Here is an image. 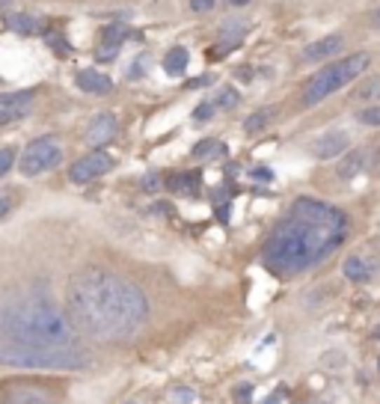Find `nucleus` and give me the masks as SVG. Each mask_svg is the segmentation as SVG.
<instances>
[{"label": "nucleus", "instance_id": "cd10ccee", "mask_svg": "<svg viewBox=\"0 0 380 404\" xmlns=\"http://www.w3.org/2000/svg\"><path fill=\"white\" fill-rule=\"evenodd\" d=\"M42 39H45L48 50H54L57 57H72L74 54V45L66 39V36H62V30H48Z\"/></svg>", "mask_w": 380, "mask_h": 404}, {"label": "nucleus", "instance_id": "c756f323", "mask_svg": "<svg viewBox=\"0 0 380 404\" xmlns=\"http://www.w3.org/2000/svg\"><path fill=\"white\" fill-rule=\"evenodd\" d=\"M15 167H18V146L15 143L0 146V182H4Z\"/></svg>", "mask_w": 380, "mask_h": 404}, {"label": "nucleus", "instance_id": "6ab92c4d", "mask_svg": "<svg viewBox=\"0 0 380 404\" xmlns=\"http://www.w3.org/2000/svg\"><path fill=\"white\" fill-rule=\"evenodd\" d=\"M280 105H264V107H259V110H252L250 116L244 119V125H240V131H244L247 137H256V134H262V131H268L271 125L280 119Z\"/></svg>", "mask_w": 380, "mask_h": 404}, {"label": "nucleus", "instance_id": "9b49d317", "mask_svg": "<svg viewBox=\"0 0 380 404\" xmlns=\"http://www.w3.org/2000/svg\"><path fill=\"white\" fill-rule=\"evenodd\" d=\"M247 33H250V21L244 15H229V18H223L220 21V27L214 30V42L208 48V60H223V57H229L232 50L240 48V42L247 39Z\"/></svg>", "mask_w": 380, "mask_h": 404}, {"label": "nucleus", "instance_id": "a211bd4d", "mask_svg": "<svg viewBox=\"0 0 380 404\" xmlns=\"http://www.w3.org/2000/svg\"><path fill=\"white\" fill-rule=\"evenodd\" d=\"M74 86L86 95H110L113 90H116L113 78L101 69H81L78 74H74Z\"/></svg>", "mask_w": 380, "mask_h": 404}, {"label": "nucleus", "instance_id": "f8f14e48", "mask_svg": "<svg viewBox=\"0 0 380 404\" xmlns=\"http://www.w3.org/2000/svg\"><path fill=\"white\" fill-rule=\"evenodd\" d=\"M134 36V30L128 27V24H119V21H113V24H104V27H98V36H95V60L98 62H110V60H116L122 54V48L125 42H128Z\"/></svg>", "mask_w": 380, "mask_h": 404}, {"label": "nucleus", "instance_id": "dca6fc26", "mask_svg": "<svg viewBox=\"0 0 380 404\" xmlns=\"http://www.w3.org/2000/svg\"><path fill=\"white\" fill-rule=\"evenodd\" d=\"M4 24L18 33V36H45L50 27H48V18L45 15H33V12H24V9H12V12H4Z\"/></svg>", "mask_w": 380, "mask_h": 404}, {"label": "nucleus", "instance_id": "c85d7f7f", "mask_svg": "<svg viewBox=\"0 0 380 404\" xmlns=\"http://www.w3.org/2000/svg\"><path fill=\"white\" fill-rule=\"evenodd\" d=\"M214 116H217V107H214V101L205 95V98H199V105L194 107V113H190V122L208 125V122H214Z\"/></svg>", "mask_w": 380, "mask_h": 404}, {"label": "nucleus", "instance_id": "423d86ee", "mask_svg": "<svg viewBox=\"0 0 380 404\" xmlns=\"http://www.w3.org/2000/svg\"><path fill=\"white\" fill-rule=\"evenodd\" d=\"M69 386L57 375L24 372L0 381V404H66Z\"/></svg>", "mask_w": 380, "mask_h": 404}, {"label": "nucleus", "instance_id": "4468645a", "mask_svg": "<svg viewBox=\"0 0 380 404\" xmlns=\"http://www.w3.org/2000/svg\"><path fill=\"white\" fill-rule=\"evenodd\" d=\"M163 191L179 199H194L202 191V173L199 170H172L170 175H163Z\"/></svg>", "mask_w": 380, "mask_h": 404}, {"label": "nucleus", "instance_id": "39448f33", "mask_svg": "<svg viewBox=\"0 0 380 404\" xmlns=\"http://www.w3.org/2000/svg\"><path fill=\"white\" fill-rule=\"evenodd\" d=\"M0 365L21 372H86L95 365V348H33L0 339Z\"/></svg>", "mask_w": 380, "mask_h": 404}, {"label": "nucleus", "instance_id": "473e14b6", "mask_svg": "<svg viewBox=\"0 0 380 404\" xmlns=\"http://www.w3.org/2000/svg\"><path fill=\"white\" fill-rule=\"evenodd\" d=\"M220 152H223V143L214 140V137H208V140H202V143H196L194 149H190V158H194V161H202V158L220 155Z\"/></svg>", "mask_w": 380, "mask_h": 404}, {"label": "nucleus", "instance_id": "2f4dec72", "mask_svg": "<svg viewBox=\"0 0 380 404\" xmlns=\"http://www.w3.org/2000/svg\"><path fill=\"white\" fill-rule=\"evenodd\" d=\"M353 119H357L360 125H369V128H377L380 125V101L377 105H362L353 110Z\"/></svg>", "mask_w": 380, "mask_h": 404}, {"label": "nucleus", "instance_id": "72a5a7b5", "mask_svg": "<svg viewBox=\"0 0 380 404\" xmlns=\"http://www.w3.org/2000/svg\"><path fill=\"white\" fill-rule=\"evenodd\" d=\"M140 184H143V191H146V194H155V191H161V187H163V175L151 170V173L143 175V182H140Z\"/></svg>", "mask_w": 380, "mask_h": 404}, {"label": "nucleus", "instance_id": "58836bf2", "mask_svg": "<svg viewBox=\"0 0 380 404\" xmlns=\"http://www.w3.org/2000/svg\"><path fill=\"white\" fill-rule=\"evenodd\" d=\"M377 369H380V363H377Z\"/></svg>", "mask_w": 380, "mask_h": 404}, {"label": "nucleus", "instance_id": "393cba45", "mask_svg": "<svg viewBox=\"0 0 380 404\" xmlns=\"http://www.w3.org/2000/svg\"><path fill=\"white\" fill-rule=\"evenodd\" d=\"M341 274H345V280L362 285V283H369V280H372V274H374V271L369 268V262H365L362 256H348L345 264H341Z\"/></svg>", "mask_w": 380, "mask_h": 404}, {"label": "nucleus", "instance_id": "b1692460", "mask_svg": "<svg viewBox=\"0 0 380 404\" xmlns=\"http://www.w3.org/2000/svg\"><path fill=\"white\" fill-rule=\"evenodd\" d=\"M369 0H306V6L312 12H321V15H327V12H357Z\"/></svg>", "mask_w": 380, "mask_h": 404}, {"label": "nucleus", "instance_id": "a878e982", "mask_svg": "<svg viewBox=\"0 0 380 404\" xmlns=\"http://www.w3.org/2000/svg\"><path fill=\"white\" fill-rule=\"evenodd\" d=\"M208 98L214 101V107H217V113H232V110L240 105V93L235 90L232 83H223V86H217V90H214Z\"/></svg>", "mask_w": 380, "mask_h": 404}, {"label": "nucleus", "instance_id": "f03ea898", "mask_svg": "<svg viewBox=\"0 0 380 404\" xmlns=\"http://www.w3.org/2000/svg\"><path fill=\"white\" fill-rule=\"evenodd\" d=\"M60 259L39 256L36 264L18 262L0 274V339L33 348L83 345L62 307Z\"/></svg>", "mask_w": 380, "mask_h": 404}, {"label": "nucleus", "instance_id": "5701e85b", "mask_svg": "<svg viewBox=\"0 0 380 404\" xmlns=\"http://www.w3.org/2000/svg\"><path fill=\"white\" fill-rule=\"evenodd\" d=\"M24 199H27V191L21 184H0V223H6L24 206Z\"/></svg>", "mask_w": 380, "mask_h": 404}, {"label": "nucleus", "instance_id": "7c9ffc66", "mask_svg": "<svg viewBox=\"0 0 380 404\" xmlns=\"http://www.w3.org/2000/svg\"><path fill=\"white\" fill-rule=\"evenodd\" d=\"M223 0H184V15H194V18H202V15H211Z\"/></svg>", "mask_w": 380, "mask_h": 404}, {"label": "nucleus", "instance_id": "6e6552de", "mask_svg": "<svg viewBox=\"0 0 380 404\" xmlns=\"http://www.w3.org/2000/svg\"><path fill=\"white\" fill-rule=\"evenodd\" d=\"M360 39V33L353 27H341V30H333V33H324L321 39L309 42L306 48L300 50V62L303 66H324V62H330L341 54H348V50H353L351 45Z\"/></svg>", "mask_w": 380, "mask_h": 404}, {"label": "nucleus", "instance_id": "c9c22d12", "mask_svg": "<svg viewBox=\"0 0 380 404\" xmlns=\"http://www.w3.org/2000/svg\"><path fill=\"white\" fill-rule=\"evenodd\" d=\"M214 81V74H205V78H196V81H187L184 86L187 90H199V86H205V83H211Z\"/></svg>", "mask_w": 380, "mask_h": 404}, {"label": "nucleus", "instance_id": "7ed1b4c3", "mask_svg": "<svg viewBox=\"0 0 380 404\" xmlns=\"http://www.w3.org/2000/svg\"><path fill=\"white\" fill-rule=\"evenodd\" d=\"M348 232V214L333 202L297 196L264 238L262 264L276 280H297L339 252Z\"/></svg>", "mask_w": 380, "mask_h": 404}, {"label": "nucleus", "instance_id": "aec40b11", "mask_svg": "<svg viewBox=\"0 0 380 404\" xmlns=\"http://www.w3.org/2000/svg\"><path fill=\"white\" fill-rule=\"evenodd\" d=\"M341 161L336 163V179L339 182H351V179H357V175L365 170V161H369V152L365 149H348L345 155H339Z\"/></svg>", "mask_w": 380, "mask_h": 404}, {"label": "nucleus", "instance_id": "9d476101", "mask_svg": "<svg viewBox=\"0 0 380 404\" xmlns=\"http://www.w3.org/2000/svg\"><path fill=\"white\" fill-rule=\"evenodd\" d=\"M110 170H116V158L107 149H90L86 155L74 158L69 163L66 175H69V184H90L101 179V175H107Z\"/></svg>", "mask_w": 380, "mask_h": 404}, {"label": "nucleus", "instance_id": "1a4fd4ad", "mask_svg": "<svg viewBox=\"0 0 380 404\" xmlns=\"http://www.w3.org/2000/svg\"><path fill=\"white\" fill-rule=\"evenodd\" d=\"M39 95H42L39 86H27V90L0 93V131H9V128H15V125L27 122L33 113H36Z\"/></svg>", "mask_w": 380, "mask_h": 404}, {"label": "nucleus", "instance_id": "4c0bfd02", "mask_svg": "<svg viewBox=\"0 0 380 404\" xmlns=\"http://www.w3.org/2000/svg\"><path fill=\"white\" fill-rule=\"evenodd\" d=\"M264 404H280V396H271V398L264 401Z\"/></svg>", "mask_w": 380, "mask_h": 404}, {"label": "nucleus", "instance_id": "4be33fe9", "mask_svg": "<svg viewBox=\"0 0 380 404\" xmlns=\"http://www.w3.org/2000/svg\"><path fill=\"white\" fill-rule=\"evenodd\" d=\"M161 66H163V74H170V78H182L190 66V48L184 45H172L163 50L161 57Z\"/></svg>", "mask_w": 380, "mask_h": 404}, {"label": "nucleus", "instance_id": "e433bc0d", "mask_svg": "<svg viewBox=\"0 0 380 404\" xmlns=\"http://www.w3.org/2000/svg\"><path fill=\"white\" fill-rule=\"evenodd\" d=\"M252 175H256V179H264V182L273 179V175L268 173V167H256V170H252Z\"/></svg>", "mask_w": 380, "mask_h": 404}, {"label": "nucleus", "instance_id": "bb28decb", "mask_svg": "<svg viewBox=\"0 0 380 404\" xmlns=\"http://www.w3.org/2000/svg\"><path fill=\"white\" fill-rule=\"evenodd\" d=\"M149 69H151V54H149V50H137L134 60L125 66V78H128V81H140V78H146V74H149Z\"/></svg>", "mask_w": 380, "mask_h": 404}, {"label": "nucleus", "instance_id": "0eeeda50", "mask_svg": "<svg viewBox=\"0 0 380 404\" xmlns=\"http://www.w3.org/2000/svg\"><path fill=\"white\" fill-rule=\"evenodd\" d=\"M66 161V137L60 131L39 134L18 152V173L21 179H39V175L57 170Z\"/></svg>", "mask_w": 380, "mask_h": 404}, {"label": "nucleus", "instance_id": "20e7f679", "mask_svg": "<svg viewBox=\"0 0 380 404\" xmlns=\"http://www.w3.org/2000/svg\"><path fill=\"white\" fill-rule=\"evenodd\" d=\"M374 60H377L374 48H353V50H348V54L324 62V66H318L306 81L300 83V90L294 93V107L297 110L321 107L327 98H333L336 93L348 90V86L357 83L365 72H372Z\"/></svg>", "mask_w": 380, "mask_h": 404}, {"label": "nucleus", "instance_id": "f704fd0d", "mask_svg": "<svg viewBox=\"0 0 380 404\" xmlns=\"http://www.w3.org/2000/svg\"><path fill=\"white\" fill-rule=\"evenodd\" d=\"M223 4H226V6H229L232 12H240V9H247V6H252V4H256V0H223Z\"/></svg>", "mask_w": 380, "mask_h": 404}, {"label": "nucleus", "instance_id": "f3484780", "mask_svg": "<svg viewBox=\"0 0 380 404\" xmlns=\"http://www.w3.org/2000/svg\"><path fill=\"white\" fill-rule=\"evenodd\" d=\"M380 101V72H365L357 83H351L348 105L362 107V105H377Z\"/></svg>", "mask_w": 380, "mask_h": 404}, {"label": "nucleus", "instance_id": "2eb2a0df", "mask_svg": "<svg viewBox=\"0 0 380 404\" xmlns=\"http://www.w3.org/2000/svg\"><path fill=\"white\" fill-rule=\"evenodd\" d=\"M348 146H351V134L341 131V128H333V131H324V134L315 137V140L309 143V152L321 161H330V158L345 155Z\"/></svg>", "mask_w": 380, "mask_h": 404}, {"label": "nucleus", "instance_id": "412c9836", "mask_svg": "<svg viewBox=\"0 0 380 404\" xmlns=\"http://www.w3.org/2000/svg\"><path fill=\"white\" fill-rule=\"evenodd\" d=\"M351 27L360 36H380V0H369V6L353 12Z\"/></svg>", "mask_w": 380, "mask_h": 404}, {"label": "nucleus", "instance_id": "f257e3e1", "mask_svg": "<svg viewBox=\"0 0 380 404\" xmlns=\"http://www.w3.org/2000/svg\"><path fill=\"white\" fill-rule=\"evenodd\" d=\"M167 276L107 250H90L69 264L62 307L81 342L104 351H131L167 324Z\"/></svg>", "mask_w": 380, "mask_h": 404}, {"label": "nucleus", "instance_id": "ddd939ff", "mask_svg": "<svg viewBox=\"0 0 380 404\" xmlns=\"http://www.w3.org/2000/svg\"><path fill=\"white\" fill-rule=\"evenodd\" d=\"M116 134H119V119H116V113L101 110V113H95V116L86 119L83 143L90 146V149H104Z\"/></svg>", "mask_w": 380, "mask_h": 404}]
</instances>
